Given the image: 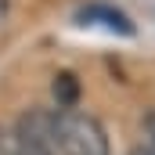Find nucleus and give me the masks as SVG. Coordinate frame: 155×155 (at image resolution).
<instances>
[{"mask_svg": "<svg viewBox=\"0 0 155 155\" xmlns=\"http://www.w3.org/2000/svg\"><path fill=\"white\" fill-rule=\"evenodd\" d=\"M54 134H58L61 155H112L105 126L87 112H76V108L54 112Z\"/></svg>", "mask_w": 155, "mask_h": 155, "instance_id": "f257e3e1", "label": "nucleus"}, {"mask_svg": "<svg viewBox=\"0 0 155 155\" xmlns=\"http://www.w3.org/2000/svg\"><path fill=\"white\" fill-rule=\"evenodd\" d=\"M11 137H15L18 155H61L58 134H54V112H47V108L22 112Z\"/></svg>", "mask_w": 155, "mask_h": 155, "instance_id": "f03ea898", "label": "nucleus"}, {"mask_svg": "<svg viewBox=\"0 0 155 155\" xmlns=\"http://www.w3.org/2000/svg\"><path fill=\"white\" fill-rule=\"evenodd\" d=\"M79 22H83V25H101V29H108V33H123V36L134 33V22H130L123 11L105 7V4H90V7H83V11H79Z\"/></svg>", "mask_w": 155, "mask_h": 155, "instance_id": "7ed1b4c3", "label": "nucleus"}, {"mask_svg": "<svg viewBox=\"0 0 155 155\" xmlns=\"http://www.w3.org/2000/svg\"><path fill=\"white\" fill-rule=\"evenodd\" d=\"M54 101H58V108H76L79 79L72 76V72H58V76H54Z\"/></svg>", "mask_w": 155, "mask_h": 155, "instance_id": "20e7f679", "label": "nucleus"}, {"mask_svg": "<svg viewBox=\"0 0 155 155\" xmlns=\"http://www.w3.org/2000/svg\"><path fill=\"white\" fill-rule=\"evenodd\" d=\"M0 155H18V148H15V137L0 126Z\"/></svg>", "mask_w": 155, "mask_h": 155, "instance_id": "39448f33", "label": "nucleus"}, {"mask_svg": "<svg viewBox=\"0 0 155 155\" xmlns=\"http://www.w3.org/2000/svg\"><path fill=\"white\" fill-rule=\"evenodd\" d=\"M144 134H148V148L155 152V112H148V116H144Z\"/></svg>", "mask_w": 155, "mask_h": 155, "instance_id": "423d86ee", "label": "nucleus"}, {"mask_svg": "<svg viewBox=\"0 0 155 155\" xmlns=\"http://www.w3.org/2000/svg\"><path fill=\"white\" fill-rule=\"evenodd\" d=\"M130 155H155L148 144H137V148H130Z\"/></svg>", "mask_w": 155, "mask_h": 155, "instance_id": "0eeeda50", "label": "nucleus"}, {"mask_svg": "<svg viewBox=\"0 0 155 155\" xmlns=\"http://www.w3.org/2000/svg\"><path fill=\"white\" fill-rule=\"evenodd\" d=\"M4 15H7V0H0V22H4Z\"/></svg>", "mask_w": 155, "mask_h": 155, "instance_id": "6e6552de", "label": "nucleus"}]
</instances>
